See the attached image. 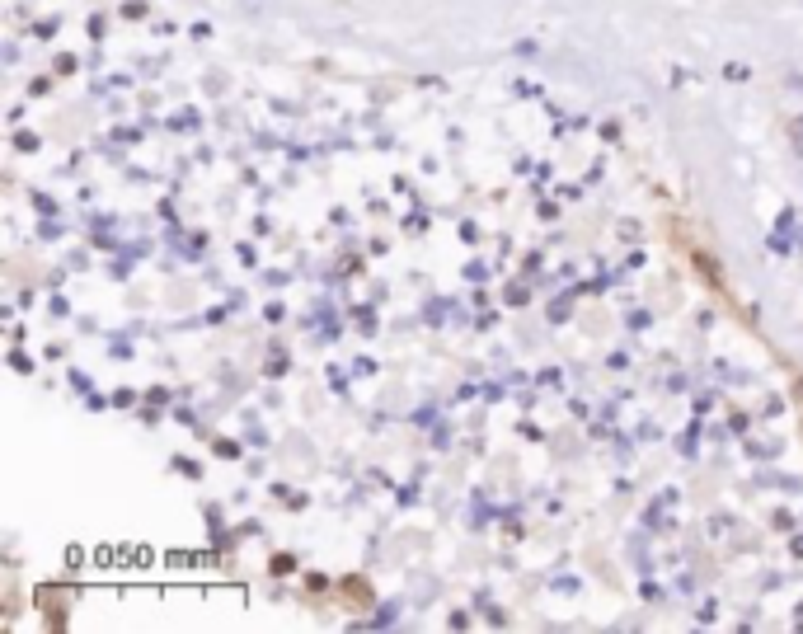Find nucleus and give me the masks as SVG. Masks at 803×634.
I'll return each mask as SVG.
<instances>
[]
</instances>
